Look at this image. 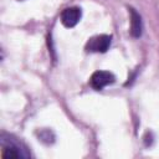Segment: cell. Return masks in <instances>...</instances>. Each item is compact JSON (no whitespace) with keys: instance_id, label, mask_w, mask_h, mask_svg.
<instances>
[{"instance_id":"6da1fadb","label":"cell","mask_w":159,"mask_h":159,"mask_svg":"<svg viewBox=\"0 0 159 159\" xmlns=\"http://www.w3.org/2000/svg\"><path fill=\"white\" fill-rule=\"evenodd\" d=\"M30 154L21 147L20 143H17L14 139H5L4 135H1V158H29Z\"/></svg>"},{"instance_id":"7a4b0ae2","label":"cell","mask_w":159,"mask_h":159,"mask_svg":"<svg viewBox=\"0 0 159 159\" xmlns=\"http://www.w3.org/2000/svg\"><path fill=\"white\" fill-rule=\"evenodd\" d=\"M112 37L108 35H97L89 39L86 43L87 52H106L111 46Z\"/></svg>"},{"instance_id":"3957f363","label":"cell","mask_w":159,"mask_h":159,"mask_svg":"<svg viewBox=\"0 0 159 159\" xmlns=\"http://www.w3.org/2000/svg\"><path fill=\"white\" fill-rule=\"evenodd\" d=\"M114 80L116 78H114L113 73H111L108 71H96L89 78V84L96 91H99V89L104 88L106 86L112 84L114 82Z\"/></svg>"},{"instance_id":"277c9868","label":"cell","mask_w":159,"mask_h":159,"mask_svg":"<svg viewBox=\"0 0 159 159\" xmlns=\"http://www.w3.org/2000/svg\"><path fill=\"white\" fill-rule=\"evenodd\" d=\"M82 16V11L80 7H67L61 14V22L66 27H73L76 26Z\"/></svg>"},{"instance_id":"5b68a950","label":"cell","mask_w":159,"mask_h":159,"mask_svg":"<svg viewBox=\"0 0 159 159\" xmlns=\"http://www.w3.org/2000/svg\"><path fill=\"white\" fill-rule=\"evenodd\" d=\"M143 31V25H142V19L140 15L134 10L130 9V35L133 37H139Z\"/></svg>"}]
</instances>
